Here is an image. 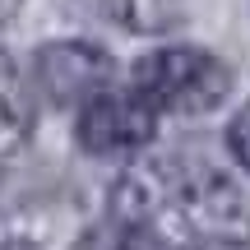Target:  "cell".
Here are the masks:
<instances>
[{"instance_id": "obj_4", "label": "cell", "mask_w": 250, "mask_h": 250, "mask_svg": "<svg viewBox=\"0 0 250 250\" xmlns=\"http://www.w3.org/2000/svg\"><path fill=\"white\" fill-rule=\"evenodd\" d=\"M158 134V111L139 98V93H98L88 107L79 111V125H74V139H79L83 153L93 158H116V153H139L153 144Z\"/></svg>"}, {"instance_id": "obj_10", "label": "cell", "mask_w": 250, "mask_h": 250, "mask_svg": "<svg viewBox=\"0 0 250 250\" xmlns=\"http://www.w3.org/2000/svg\"><path fill=\"white\" fill-rule=\"evenodd\" d=\"M0 250H37L33 241H28V236H14V241H5V246H0Z\"/></svg>"}, {"instance_id": "obj_6", "label": "cell", "mask_w": 250, "mask_h": 250, "mask_svg": "<svg viewBox=\"0 0 250 250\" xmlns=\"http://www.w3.org/2000/svg\"><path fill=\"white\" fill-rule=\"evenodd\" d=\"M74 250H162L153 241L148 232H139V227L121 223V218H107V223L88 227V232L74 241Z\"/></svg>"}, {"instance_id": "obj_7", "label": "cell", "mask_w": 250, "mask_h": 250, "mask_svg": "<svg viewBox=\"0 0 250 250\" xmlns=\"http://www.w3.org/2000/svg\"><path fill=\"white\" fill-rule=\"evenodd\" d=\"M162 5H171V0H98L102 14L125 23V28H162V23H171L176 14L162 9Z\"/></svg>"}, {"instance_id": "obj_1", "label": "cell", "mask_w": 250, "mask_h": 250, "mask_svg": "<svg viewBox=\"0 0 250 250\" xmlns=\"http://www.w3.org/2000/svg\"><path fill=\"white\" fill-rule=\"evenodd\" d=\"M111 218L148 232L162 250H223L250 236V204L208 162H139L111 190Z\"/></svg>"}, {"instance_id": "obj_9", "label": "cell", "mask_w": 250, "mask_h": 250, "mask_svg": "<svg viewBox=\"0 0 250 250\" xmlns=\"http://www.w3.org/2000/svg\"><path fill=\"white\" fill-rule=\"evenodd\" d=\"M19 5H23V0H0V23H9V19L19 14Z\"/></svg>"}, {"instance_id": "obj_2", "label": "cell", "mask_w": 250, "mask_h": 250, "mask_svg": "<svg viewBox=\"0 0 250 250\" xmlns=\"http://www.w3.org/2000/svg\"><path fill=\"white\" fill-rule=\"evenodd\" d=\"M130 74L134 93L153 111H176V116L213 111L232 93V65L204 46H158V51L139 56Z\"/></svg>"}, {"instance_id": "obj_3", "label": "cell", "mask_w": 250, "mask_h": 250, "mask_svg": "<svg viewBox=\"0 0 250 250\" xmlns=\"http://www.w3.org/2000/svg\"><path fill=\"white\" fill-rule=\"evenodd\" d=\"M33 79H37V93H42L51 107H88L98 93L111 88L116 79V61H111L102 46L93 42H46L42 51L33 56Z\"/></svg>"}, {"instance_id": "obj_8", "label": "cell", "mask_w": 250, "mask_h": 250, "mask_svg": "<svg viewBox=\"0 0 250 250\" xmlns=\"http://www.w3.org/2000/svg\"><path fill=\"white\" fill-rule=\"evenodd\" d=\"M227 148H232V158L250 171V102L232 116V125H227Z\"/></svg>"}, {"instance_id": "obj_5", "label": "cell", "mask_w": 250, "mask_h": 250, "mask_svg": "<svg viewBox=\"0 0 250 250\" xmlns=\"http://www.w3.org/2000/svg\"><path fill=\"white\" fill-rule=\"evenodd\" d=\"M28 134H33V93L19 79L14 61L0 56V158L19 153Z\"/></svg>"}]
</instances>
